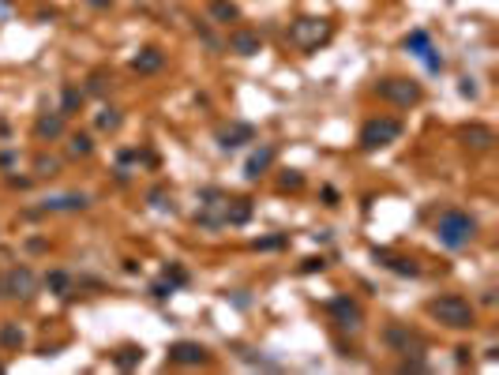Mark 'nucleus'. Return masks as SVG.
<instances>
[{
	"instance_id": "nucleus-17",
	"label": "nucleus",
	"mask_w": 499,
	"mask_h": 375,
	"mask_svg": "<svg viewBox=\"0 0 499 375\" xmlns=\"http://www.w3.org/2000/svg\"><path fill=\"white\" fill-rule=\"evenodd\" d=\"M274 165V146H259V151L248 158V165H244V177L248 180H259V177H267V169Z\"/></svg>"
},
{
	"instance_id": "nucleus-29",
	"label": "nucleus",
	"mask_w": 499,
	"mask_h": 375,
	"mask_svg": "<svg viewBox=\"0 0 499 375\" xmlns=\"http://www.w3.org/2000/svg\"><path fill=\"white\" fill-rule=\"evenodd\" d=\"M289 244V233H282V237H267V240H256V248L259 251H274V248H285Z\"/></svg>"
},
{
	"instance_id": "nucleus-18",
	"label": "nucleus",
	"mask_w": 499,
	"mask_h": 375,
	"mask_svg": "<svg viewBox=\"0 0 499 375\" xmlns=\"http://www.w3.org/2000/svg\"><path fill=\"white\" fill-rule=\"evenodd\" d=\"M207 16L214 19L218 26H229L241 19V8L233 4V0H207Z\"/></svg>"
},
{
	"instance_id": "nucleus-27",
	"label": "nucleus",
	"mask_w": 499,
	"mask_h": 375,
	"mask_svg": "<svg viewBox=\"0 0 499 375\" xmlns=\"http://www.w3.org/2000/svg\"><path fill=\"white\" fill-rule=\"evenodd\" d=\"M113 360H116V368H136L139 360H143V349H121Z\"/></svg>"
},
{
	"instance_id": "nucleus-21",
	"label": "nucleus",
	"mask_w": 499,
	"mask_h": 375,
	"mask_svg": "<svg viewBox=\"0 0 499 375\" xmlns=\"http://www.w3.org/2000/svg\"><path fill=\"white\" fill-rule=\"evenodd\" d=\"M0 345H4L8 353H19L23 349V327L4 319V323H0Z\"/></svg>"
},
{
	"instance_id": "nucleus-10",
	"label": "nucleus",
	"mask_w": 499,
	"mask_h": 375,
	"mask_svg": "<svg viewBox=\"0 0 499 375\" xmlns=\"http://www.w3.org/2000/svg\"><path fill=\"white\" fill-rule=\"evenodd\" d=\"M458 143L469 146V151H477V154H484V151L495 146V131L488 124H462L458 128Z\"/></svg>"
},
{
	"instance_id": "nucleus-22",
	"label": "nucleus",
	"mask_w": 499,
	"mask_h": 375,
	"mask_svg": "<svg viewBox=\"0 0 499 375\" xmlns=\"http://www.w3.org/2000/svg\"><path fill=\"white\" fill-rule=\"evenodd\" d=\"M68 154L72 158H90L94 154V139H90L87 131H75V136H68Z\"/></svg>"
},
{
	"instance_id": "nucleus-3",
	"label": "nucleus",
	"mask_w": 499,
	"mask_h": 375,
	"mask_svg": "<svg viewBox=\"0 0 499 375\" xmlns=\"http://www.w3.org/2000/svg\"><path fill=\"white\" fill-rule=\"evenodd\" d=\"M375 94L383 102H390L394 109H413V105L424 102V87L417 79H402V75H387L375 83Z\"/></svg>"
},
{
	"instance_id": "nucleus-1",
	"label": "nucleus",
	"mask_w": 499,
	"mask_h": 375,
	"mask_svg": "<svg viewBox=\"0 0 499 375\" xmlns=\"http://www.w3.org/2000/svg\"><path fill=\"white\" fill-rule=\"evenodd\" d=\"M436 240L446 251H462L477 240V218L466 214L462 207H451L436 218Z\"/></svg>"
},
{
	"instance_id": "nucleus-30",
	"label": "nucleus",
	"mask_w": 499,
	"mask_h": 375,
	"mask_svg": "<svg viewBox=\"0 0 499 375\" xmlns=\"http://www.w3.org/2000/svg\"><path fill=\"white\" fill-rule=\"evenodd\" d=\"M315 271H327V259L323 256H312V259L300 263V274H315Z\"/></svg>"
},
{
	"instance_id": "nucleus-23",
	"label": "nucleus",
	"mask_w": 499,
	"mask_h": 375,
	"mask_svg": "<svg viewBox=\"0 0 499 375\" xmlns=\"http://www.w3.org/2000/svg\"><path fill=\"white\" fill-rule=\"evenodd\" d=\"M45 286H49V293H57V297H72V274L68 271L45 274Z\"/></svg>"
},
{
	"instance_id": "nucleus-19",
	"label": "nucleus",
	"mask_w": 499,
	"mask_h": 375,
	"mask_svg": "<svg viewBox=\"0 0 499 375\" xmlns=\"http://www.w3.org/2000/svg\"><path fill=\"white\" fill-rule=\"evenodd\" d=\"M375 259L387 266V271H394V274H405V278H417L420 274V266L413 263V259H405V256H390V251H375Z\"/></svg>"
},
{
	"instance_id": "nucleus-24",
	"label": "nucleus",
	"mask_w": 499,
	"mask_h": 375,
	"mask_svg": "<svg viewBox=\"0 0 499 375\" xmlns=\"http://www.w3.org/2000/svg\"><path fill=\"white\" fill-rule=\"evenodd\" d=\"M94 124H98V131H116L124 124V113L121 109H109V105H105V109L94 116Z\"/></svg>"
},
{
	"instance_id": "nucleus-4",
	"label": "nucleus",
	"mask_w": 499,
	"mask_h": 375,
	"mask_svg": "<svg viewBox=\"0 0 499 375\" xmlns=\"http://www.w3.org/2000/svg\"><path fill=\"white\" fill-rule=\"evenodd\" d=\"M402 131H405V124L398 116H372V120H364L357 143H361V151H383V146L402 139Z\"/></svg>"
},
{
	"instance_id": "nucleus-20",
	"label": "nucleus",
	"mask_w": 499,
	"mask_h": 375,
	"mask_svg": "<svg viewBox=\"0 0 499 375\" xmlns=\"http://www.w3.org/2000/svg\"><path fill=\"white\" fill-rule=\"evenodd\" d=\"M83 102H87V90L83 87H64L60 90V113L64 116H72V113H79V109H83Z\"/></svg>"
},
{
	"instance_id": "nucleus-13",
	"label": "nucleus",
	"mask_w": 499,
	"mask_h": 375,
	"mask_svg": "<svg viewBox=\"0 0 499 375\" xmlns=\"http://www.w3.org/2000/svg\"><path fill=\"white\" fill-rule=\"evenodd\" d=\"M387 345H394L398 353H410V357H420L424 353V338L417 330H405V327H387Z\"/></svg>"
},
{
	"instance_id": "nucleus-11",
	"label": "nucleus",
	"mask_w": 499,
	"mask_h": 375,
	"mask_svg": "<svg viewBox=\"0 0 499 375\" xmlns=\"http://www.w3.org/2000/svg\"><path fill=\"white\" fill-rule=\"evenodd\" d=\"M90 199L83 192H64V195H45L42 199V214H72V210H87Z\"/></svg>"
},
{
	"instance_id": "nucleus-2",
	"label": "nucleus",
	"mask_w": 499,
	"mask_h": 375,
	"mask_svg": "<svg viewBox=\"0 0 499 375\" xmlns=\"http://www.w3.org/2000/svg\"><path fill=\"white\" fill-rule=\"evenodd\" d=\"M428 315L446 330H473L477 327V308H473L462 293H443V297L428 300Z\"/></svg>"
},
{
	"instance_id": "nucleus-8",
	"label": "nucleus",
	"mask_w": 499,
	"mask_h": 375,
	"mask_svg": "<svg viewBox=\"0 0 499 375\" xmlns=\"http://www.w3.org/2000/svg\"><path fill=\"white\" fill-rule=\"evenodd\" d=\"M405 53H413L417 60L428 64V72H443V57H436V49H432V34L428 31H413L405 38Z\"/></svg>"
},
{
	"instance_id": "nucleus-33",
	"label": "nucleus",
	"mask_w": 499,
	"mask_h": 375,
	"mask_svg": "<svg viewBox=\"0 0 499 375\" xmlns=\"http://www.w3.org/2000/svg\"><path fill=\"white\" fill-rule=\"evenodd\" d=\"M87 4H90V8H109L113 0H87Z\"/></svg>"
},
{
	"instance_id": "nucleus-31",
	"label": "nucleus",
	"mask_w": 499,
	"mask_h": 375,
	"mask_svg": "<svg viewBox=\"0 0 499 375\" xmlns=\"http://www.w3.org/2000/svg\"><path fill=\"white\" fill-rule=\"evenodd\" d=\"M173 293H177V286H173V281H169V278H162V281H158V286H154V297H158V300L173 297Z\"/></svg>"
},
{
	"instance_id": "nucleus-15",
	"label": "nucleus",
	"mask_w": 499,
	"mask_h": 375,
	"mask_svg": "<svg viewBox=\"0 0 499 375\" xmlns=\"http://www.w3.org/2000/svg\"><path fill=\"white\" fill-rule=\"evenodd\" d=\"M162 68H165V53L158 45H147L131 57V72H139V75H158Z\"/></svg>"
},
{
	"instance_id": "nucleus-32",
	"label": "nucleus",
	"mask_w": 499,
	"mask_h": 375,
	"mask_svg": "<svg viewBox=\"0 0 499 375\" xmlns=\"http://www.w3.org/2000/svg\"><path fill=\"white\" fill-rule=\"evenodd\" d=\"M323 199H327V207H338V192H334V188H323Z\"/></svg>"
},
{
	"instance_id": "nucleus-5",
	"label": "nucleus",
	"mask_w": 499,
	"mask_h": 375,
	"mask_svg": "<svg viewBox=\"0 0 499 375\" xmlns=\"http://www.w3.org/2000/svg\"><path fill=\"white\" fill-rule=\"evenodd\" d=\"M334 23L331 19H297L289 26V42H293L300 53H315L323 42H331Z\"/></svg>"
},
{
	"instance_id": "nucleus-14",
	"label": "nucleus",
	"mask_w": 499,
	"mask_h": 375,
	"mask_svg": "<svg viewBox=\"0 0 499 375\" xmlns=\"http://www.w3.org/2000/svg\"><path fill=\"white\" fill-rule=\"evenodd\" d=\"M64 131H68V116L64 113H42L34 120V139L38 143H53V139H60Z\"/></svg>"
},
{
	"instance_id": "nucleus-12",
	"label": "nucleus",
	"mask_w": 499,
	"mask_h": 375,
	"mask_svg": "<svg viewBox=\"0 0 499 375\" xmlns=\"http://www.w3.org/2000/svg\"><path fill=\"white\" fill-rule=\"evenodd\" d=\"M207 349L199 342H173L169 345V364H180V368H195V364H207Z\"/></svg>"
},
{
	"instance_id": "nucleus-28",
	"label": "nucleus",
	"mask_w": 499,
	"mask_h": 375,
	"mask_svg": "<svg viewBox=\"0 0 499 375\" xmlns=\"http://www.w3.org/2000/svg\"><path fill=\"white\" fill-rule=\"evenodd\" d=\"M300 184H305V177H300V173H297V169H289V173H285V177L278 180V188H282V192H297V188H300Z\"/></svg>"
},
{
	"instance_id": "nucleus-9",
	"label": "nucleus",
	"mask_w": 499,
	"mask_h": 375,
	"mask_svg": "<svg viewBox=\"0 0 499 375\" xmlns=\"http://www.w3.org/2000/svg\"><path fill=\"white\" fill-rule=\"evenodd\" d=\"M226 49L236 53V57H256V53L263 49V38H259V31H248V26H233L229 38H226Z\"/></svg>"
},
{
	"instance_id": "nucleus-16",
	"label": "nucleus",
	"mask_w": 499,
	"mask_h": 375,
	"mask_svg": "<svg viewBox=\"0 0 499 375\" xmlns=\"http://www.w3.org/2000/svg\"><path fill=\"white\" fill-rule=\"evenodd\" d=\"M256 139V128L252 124H233V128H221L218 131V146L221 151H236V146L252 143Z\"/></svg>"
},
{
	"instance_id": "nucleus-25",
	"label": "nucleus",
	"mask_w": 499,
	"mask_h": 375,
	"mask_svg": "<svg viewBox=\"0 0 499 375\" xmlns=\"http://www.w3.org/2000/svg\"><path fill=\"white\" fill-rule=\"evenodd\" d=\"M60 158H49V154H42V158H38V162H34V177L38 180H45V177H57V173H60Z\"/></svg>"
},
{
	"instance_id": "nucleus-26",
	"label": "nucleus",
	"mask_w": 499,
	"mask_h": 375,
	"mask_svg": "<svg viewBox=\"0 0 499 375\" xmlns=\"http://www.w3.org/2000/svg\"><path fill=\"white\" fill-rule=\"evenodd\" d=\"M109 87H113V75L94 72V75H90V83H87L83 90H87V94H94V98H102V94H109Z\"/></svg>"
},
{
	"instance_id": "nucleus-6",
	"label": "nucleus",
	"mask_w": 499,
	"mask_h": 375,
	"mask_svg": "<svg viewBox=\"0 0 499 375\" xmlns=\"http://www.w3.org/2000/svg\"><path fill=\"white\" fill-rule=\"evenodd\" d=\"M0 293L11 300H34V293H38V278L31 266H11V271L0 278Z\"/></svg>"
},
{
	"instance_id": "nucleus-7",
	"label": "nucleus",
	"mask_w": 499,
	"mask_h": 375,
	"mask_svg": "<svg viewBox=\"0 0 499 375\" xmlns=\"http://www.w3.org/2000/svg\"><path fill=\"white\" fill-rule=\"evenodd\" d=\"M327 315H331L341 330H349V334H357L364 327V312H361V304L353 297H331V300H327Z\"/></svg>"
}]
</instances>
